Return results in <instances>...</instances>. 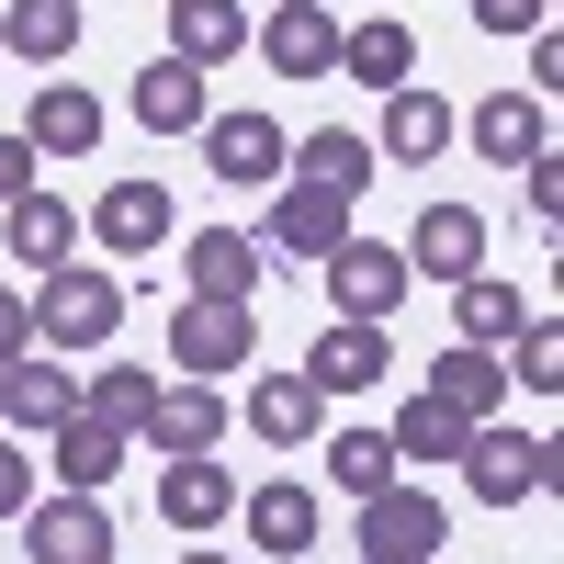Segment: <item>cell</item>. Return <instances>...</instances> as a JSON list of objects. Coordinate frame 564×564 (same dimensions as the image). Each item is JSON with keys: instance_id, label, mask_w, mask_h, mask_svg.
<instances>
[{"instance_id": "1", "label": "cell", "mask_w": 564, "mask_h": 564, "mask_svg": "<svg viewBox=\"0 0 564 564\" xmlns=\"http://www.w3.org/2000/svg\"><path fill=\"white\" fill-rule=\"evenodd\" d=\"M170 361H181V384H226V372H249L260 361V305L181 294L170 305Z\"/></svg>"}, {"instance_id": "2", "label": "cell", "mask_w": 564, "mask_h": 564, "mask_svg": "<svg viewBox=\"0 0 564 564\" xmlns=\"http://www.w3.org/2000/svg\"><path fill=\"white\" fill-rule=\"evenodd\" d=\"M124 327V282L113 271H79V260H57L34 282V350H102Z\"/></svg>"}, {"instance_id": "3", "label": "cell", "mask_w": 564, "mask_h": 564, "mask_svg": "<svg viewBox=\"0 0 564 564\" xmlns=\"http://www.w3.org/2000/svg\"><path fill=\"white\" fill-rule=\"evenodd\" d=\"M316 282H327V316H372V327H384L395 305H406V249H384V238H339V249H327L316 260Z\"/></svg>"}, {"instance_id": "4", "label": "cell", "mask_w": 564, "mask_h": 564, "mask_svg": "<svg viewBox=\"0 0 564 564\" xmlns=\"http://www.w3.org/2000/svg\"><path fill=\"white\" fill-rule=\"evenodd\" d=\"M463 486H475L486 508H520V497H542L553 486V441L542 430H463Z\"/></svg>"}, {"instance_id": "5", "label": "cell", "mask_w": 564, "mask_h": 564, "mask_svg": "<svg viewBox=\"0 0 564 564\" xmlns=\"http://www.w3.org/2000/svg\"><path fill=\"white\" fill-rule=\"evenodd\" d=\"M441 542H452V508L417 486V475H395V486L361 497V542H350V553H406V564H430Z\"/></svg>"}, {"instance_id": "6", "label": "cell", "mask_w": 564, "mask_h": 564, "mask_svg": "<svg viewBox=\"0 0 564 564\" xmlns=\"http://www.w3.org/2000/svg\"><path fill=\"white\" fill-rule=\"evenodd\" d=\"M23 553H34V564H113L124 542H113V508H102V497L57 486V497L23 508Z\"/></svg>"}, {"instance_id": "7", "label": "cell", "mask_w": 564, "mask_h": 564, "mask_svg": "<svg viewBox=\"0 0 564 564\" xmlns=\"http://www.w3.org/2000/svg\"><path fill=\"white\" fill-rule=\"evenodd\" d=\"M159 520L170 531H226V520H238V475H226V463L215 452H159Z\"/></svg>"}, {"instance_id": "8", "label": "cell", "mask_w": 564, "mask_h": 564, "mask_svg": "<svg viewBox=\"0 0 564 564\" xmlns=\"http://www.w3.org/2000/svg\"><path fill=\"white\" fill-rule=\"evenodd\" d=\"M384 372H395V350H384V327H372V316H327L316 350H305V384H316V395H372Z\"/></svg>"}, {"instance_id": "9", "label": "cell", "mask_w": 564, "mask_h": 564, "mask_svg": "<svg viewBox=\"0 0 564 564\" xmlns=\"http://www.w3.org/2000/svg\"><path fill=\"white\" fill-rule=\"evenodd\" d=\"M260 57H271V79H327L339 68V12H327V0H271Z\"/></svg>"}, {"instance_id": "10", "label": "cell", "mask_w": 564, "mask_h": 564, "mask_svg": "<svg viewBox=\"0 0 564 564\" xmlns=\"http://www.w3.org/2000/svg\"><path fill=\"white\" fill-rule=\"evenodd\" d=\"M238 520H249V553L305 564L316 531H327V497H316V486H249V497H238Z\"/></svg>"}, {"instance_id": "11", "label": "cell", "mask_w": 564, "mask_h": 564, "mask_svg": "<svg viewBox=\"0 0 564 564\" xmlns=\"http://www.w3.org/2000/svg\"><path fill=\"white\" fill-rule=\"evenodd\" d=\"M124 113L148 124V135H204V113H215L204 102V68L193 57H148V68L124 79Z\"/></svg>"}, {"instance_id": "12", "label": "cell", "mask_w": 564, "mask_h": 564, "mask_svg": "<svg viewBox=\"0 0 564 564\" xmlns=\"http://www.w3.org/2000/svg\"><path fill=\"white\" fill-rule=\"evenodd\" d=\"M282 159H294V135H282L271 113H204V170L215 181H282Z\"/></svg>"}, {"instance_id": "13", "label": "cell", "mask_w": 564, "mask_h": 564, "mask_svg": "<svg viewBox=\"0 0 564 564\" xmlns=\"http://www.w3.org/2000/svg\"><path fill=\"white\" fill-rule=\"evenodd\" d=\"M57 417H79V372L68 361H0V430H23V441H45Z\"/></svg>"}, {"instance_id": "14", "label": "cell", "mask_w": 564, "mask_h": 564, "mask_svg": "<svg viewBox=\"0 0 564 564\" xmlns=\"http://www.w3.org/2000/svg\"><path fill=\"white\" fill-rule=\"evenodd\" d=\"M102 124H113V113L57 68V79L34 90V113H23V148H34V159H90V148H102Z\"/></svg>"}, {"instance_id": "15", "label": "cell", "mask_w": 564, "mask_h": 564, "mask_svg": "<svg viewBox=\"0 0 564 564\" xmlns=\"http://www.w3.org/2000/svg\"><path fill=\"white\" fill-rule=\"evenodd\" d=\"M339 238H350V204H339V193H316V181H282V193H271L260 249H282V260H327Z\"/></svg>"}, {"instance_id": "16", "label": "cell", "mask_w": 564, "mask_h": 564, "mask_svg": "<svg viewBox=\"0 0 564 564\" xmlns=\"http://www.w3.org/2000/svg\"><path fill=\"white\" fill-rule=\"evenodd\" d=\"M249 430H260L271 452H316V430H327V395L305 384V372H249Z\"/></svg>"}, {"instance_id": "17", "label": "cell", "mask_w": 564, "mask_h": 564, "mask_svg": "<svg viewBox=\"0 0 564 564\" xmlns=\"http://www.w3.org/2000/svg\"><path fill=\"white\" fill-rule=\"evenodd\" d=\"M406 271H430V282L486 271V215H475V204H430V215L406 226Z\"/></svg>"}, {"instance_id": "18", "label": "cell", "mask_w": 564, "mask_h": 564, "mask_svg": "<svg viewBox=\"0 0 564 564\" xmlns=\"http://www.w3.org/2000/svg\"><path fill=\"white\" fill-rule=\"evenodd\" d=\"M417 395H441L463 430H486V417L508 406V361H497V350H475V339H452V350L430 361V384H417Z\"/></svg>"}, {"instance_id": "19", "label": "cell", "mask_w": 564, "mask_h": 564, "mask_svg": "<svg viewBox=\"0 0 564 564\" xmlns=\"http://www.w3.org/2000/svg\"><path fill=\"white\" fill-rule=\"evenodd\" d=\"M327 79H350V90H406V79H417V34H406L395 12L350 23V34H339V68H327Z\"/></svg>"}, {"instance_id": "20", "label": "cell", "mask_w": 564, "mask_h": 564, "mask_svg": "<svg viewBox=\"0 0 564 564\" xmlns=\"http://www.w3.org/2000/svg\"><path fill=\"white\" fill-rule=\"evenodd\" d=\"M135 452H226V395H215V384H159Z\"/></svg>"}, {"instance_id": "21", "label": "cell", "mask_w": 564, "mask_h": 564, "mask_svg": "<svg viewBox=\"0 0 564 564\" xmlns=\"http://www.w3.org/2000/svg\"><path fill=\"white\" fill-rule=\"evenodd\" d=\"M452 148V102H441V90H384V135H372V159H395V170H430Z\"/></svg>"}, {"instance_id": "22", "label": "cell", "mask_w": 564, "mask_h": 564, "mask_svg": "<svg viewBox=\"0 0 564 564\" xmlns=\"http://www.w3.org/2000/svg\"><path fill=\"white\" fill-rule=\"evenodd\" d=\"M90 238H102L113 260L170 249V181H113V193H102V215H90Z\"/></svg>"}, {"instance_id": "23", "label": "cell", "mask_w": 564, "mask_h": 564, "mask_svg": "<svg viewBox=\"0 0 564 564\" xmlns=\"http://www.w3.org/2000/svg\"><path fill=\"white\" fill-rule=\"evenodd\" d=\"M294 181H316V193H339V204H361L372 193V135H350V124H316V135H294V159H282Z\"/></svg>"}, {"instance_id": "24", "label": "cell", "mask_w": 564, "mask_h": 564, "mask_svg": "<svg viewBox=\"0 0 564 564\" xmlns=\"http://www.w3.org/2000/svg\"><path fill=\"white\" fill-rule=\"evenodd\" d=\"M124 452H135V441H124V430H102L90 406L45 430V463H57V486H79V497H102V486L124 475Z\"/></svg>"}, {"instance_id": "25", "label": "cell", "mask_w": 564, "mask_h": 564, "mask_svg": "<svg viewBox=\"0 0 564 564\" xmlns=\"http://www.w3.org/2000/svg\"><path fill=\"white\" fill-rule=\"evenodd\" d=\"M475 148H486L497 170H531V159L553 148V102H542V90H486V113H475Z\"/></svg>"}, {"instance_id": "26", "label": "cell", "mask_w": 564, "mask_h": 564, "mask_svg": "<svg viewBox=\"0 0 564 564\" xmlns=\"http://www.w3.org/2000/svg\"><path fill=\"white\" fill-rule=\"evenodd\" d=\"M260 238H249V226H204V238L193 249H181V271H193V294H226V305H249L260 294Z\"/></svg>"}, {"instance_id": "27", "label": "cell", "mask_w": 564, "mask_h": 564, "mask_svg": "<svg viewBox=\"0 0 564 564\" xmlns=\"http://www.w3.org/2000/svg\"><path fill=\"white\" fill-rule=\"evenodd\" d=\"M170 57H193V68L249 57V0H170Z\"/></svg>"}, {"instance_id": "28", "label": "cell", "mask_w": 564, "mask_h": 564, "mask_svg": "<svg viewBox=\"0 0 564 564\" xmlns=\"http://www.w3.org/2000/svg\"><path fill=\"white\" fill-rule=\"evenodd\" d=\"M0 57L68 68V57H79V0H12V12H0Z\"/></svg>"}, {"instance_id": "29", "label": "cell", "mask_w": 564, "mask_h": 564, "mask_svg": "<svg viewBox=\"0 0 564 564\" xmlns=\"http://www.w3.org/2000/svg\"><path fill=\"white\" fill-rule=\"evenodd\" d=\"M0 226H12V260H23V271H57V260L79 249V215H68L57 193H23V204H0Z\"/></svg>"}, {"instance_id": "30", "label": "cell", "mask_w": 564, "mask_h": 564, "mask_svg": "<svg viewBox=\"0 0 564 564\" xmlns=\"http://www.w3.org/2000/svg\"><path fill=\"white\" fill-rule=\"evenodd\" d=\"M79 406L102 417V430H124V441H135V430H148V406H159V372H148V361H102V372L79 384Z\"/></svg>"}, {"instance_id": "31", "label": "cell", "mask_w": 564, "mask_h": 564, "mask_svg": "<svg viewBox=\"0 0 564 564\" xmlns=\"http://www.w3.org/2000/svg\"><path fill=\"white\" fill-rule=\"evenodd\" d=\"M452 316H463V339H475V350H508V327H520V282L463 271V282H452Z\"/></svg>"}, {"instance_id": "32", "label": "cell", "mask_w": 564, "mask_h": 564, "mask_svg": "<svg viewBox=\"0 0 564 564\" xmlns=\"http://www.w3.org/2000/svg\"><path fill=\"white\" fill-rule=\"evenodd\" d=\"M395 475H406V463H395V441H384V430H339V441H327V486H339L350 508H361L372 486H395Z\"/></svg>"}, {"instance_id": "33", "label": "cell", "mask_w": 564, "mask_h": 564, "mask_svg": "<svg viewBox=\"0 0 564 564\" xmlns=\"http://www.w3.org/2000/svg\"><path fill=\"white\" fill-rule=\"evenodd\" d=\"M395 463H417V475H430V463H463V417L441 406V395H406V417H395Z\"/></svg>"}, {"instance_id": "34", "label": "cell", "mask_w": 564, "mask_h": 564, "mask_svg": "<svg viewBox=\"0 0 564 564\" xmlns=\"http://www.w3.org/2000/svg\"><path fill=\"white\" fill-rule=\"evenodd\" d=\"M508 384H531V395L564 384V327H553V316H520V327H508Z\"/></svg>"}, {"instance_id": "35", "label": "cell", "mask_w": 564, "mask_h": 564, "mask_svg": "<svg viewBox=\"0 0 564 564\" xmlns=\"http://www.w3.org/2000/svg\"><path fill=\"white\" fill-rule=\"evenodd\" d=\"M520 204H531V226H553V215H564V159H553V148L520 170Z\"/></svg>"}, {"instance_id": "36", "label": "cell", "mask_w": 564, "mask_h": 564, "mask_svg": "<svg viewBox=\"0 0 564 564\" xmlns=\"http://www.w3.org/2000/svg\"><path fill=\"white\" fill-rule=\"evenodd\" d=\"M34 508V452H12V430H0V520H23Z\"/></svg>"}, {"instance_id": "37", "label": "cell", "mask_w": 564, "mask_h": 564, "mask_svg": "<svg viewBox=\"0 0 564 564\" xmlns=\"http://www.w3.org/2000/svg\"><path fill=\"white\" fill-rule=\"evenodd\" d=\"M475 23H486V34H542L553 0H475Z\"/></svg>"}, {"instance_id": "38", "label": "cell", "mask_w": 564, "mask_h": 564, "mask_svg": "<svg viewBox=\"0 0 564 564\" xmlns=\"http://www.w3.org/2000/svg\"><path fill=\"white\" fill-rule=\"evenodd\" d=\"M23 350H34V305L0 282V361H23Z\"/></svg>"}, {"instance_id": "39", "label": "cell", "mask_w": 564, "mask_h": 564, "mask_svg": "<svg viewBox=\"0 0 564 564\" xmlns=\"http://www.w3.org/2000/svg\"><path fill=\"white\" fill-rule=\"evenodd\" d=\"M34 193V148H23V135H0V204H23Z\"/></svg>"}, {"instance_id": "40", "label": "cell", "mask_w": 564, "mask_h": 564, "mask_svg": "<svg viewBox=\"0 0 564 564\" xmlns=\"http://www.w3.org/2000/svg\"><path fill=\"white\" fill-rule=\"evenodd\" d=\"M531 90H542V102H553V90H564V45H553V23L531 34Z\"/></svg>"}, {"instance_id": "41", "label": "cell", "mask_w": 564, "mask_h": 564, "mask_svg": "<svg viewBox=\"0 0 564 564\" xmlns=\"http://www.w3.org/2000/svg\"><path fill=\"white\" fill-rule=\"evenodd\" d=\"M181 564H238V553H215V542H204V553H181Z\"/></svg>"}, {"instance_id": "42", "label": "cell", "mask_w": 564, "mask_h": 564, "mask_svg": "<svg viewBox=\"0 0 564 564\" xmlns=\"http://www.w3.org/2000/svg\"><path fill=\"white\" fill-rule=\"evenodd\" d=\"M361 564H406V553H361Z\"/></svg>"}]
</instances>
